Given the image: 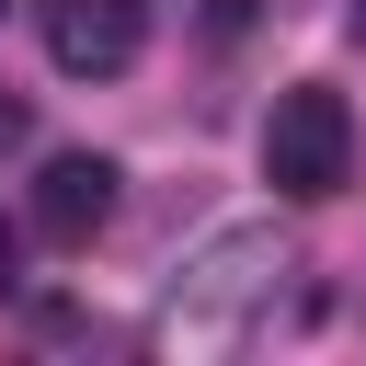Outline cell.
<instances>
[{
	"label": "cell",
	"instance_id": "obj_1",
	"mask_svg": "<svg viewBox=\"0 0 366 366\" xmlns=\"http://www.w3.org/2000/svg\"><path fill=\"white\" fill-rule=\"evenodd\" d=\"M286 274H297V252H286L274 229H217V240L160 286V309H149V355H240V343L274 320Z\"/></svg>",
	"mask_w": 366,
	"mask_h": 366
},
{
	"label": "cell",
	"instance_id": "obj_2",
	"mask_svg": "<svg viewBox=\"0 0 366 366\" xmlns=\"http://www.w3.org/2000/svg\"><path fill=\"white\" fill-rule=\"evenodd\" d=\"M263 183H274V194H297V206H320V194H343V183H355V114H343V92H332V80L274 92V114H263Z\"/></svg>",
	"mask_w": 366,
	"mask_h": 366
},
{
	"label": "cell",
	"instance_id": "obj_3",
	"mask_svg": "<svg viewBox=\"0 0 366 366\" xmlns=\"http://www.w3.org/2000/svg\"><path fill=\"white\" fill-rule=\"evenodd\" d=\"M34 23H46V57L69 80H114L149 46V0H34Z\"/></svg>",
	"mask_w": 366,
	"mask_h": 366
},
{
	"label": "cell",
	"instance_id": "obj_4",
	"mask_svg": "<svg viewBox=\"0 0 366 366\" xmlns=\"http://www.w3.org/2000/svg\"><path fill=\"white\" fill-rule=\"evenodd\" d=\"M103 217H114V160H103V149H57V160L34 172V240L80 252Z\"/></svg>",
	"mask_w": 366,
	"mask_h": 366
},
{
	"label": "cell",
	"instance_id": "obj_5",
	"mask_svg": "<svg viewBox=\"0 0 366 366\" xmlns=\"http://www.w3.org/2000/svg\"><path fill=\"white\" fill-rule=\"evenodd\" d=\"M11 274H23V229L0 217V286H11Z\"/></svg>",
	"mask_w": 366,
	"mask_h": 366
},
{
	"label": "cell",
	"instance_id": "obj_6",
	"mask_svg": "<svg viewBox=\"0 0 366 366\" xmlns=\"http://www.w3.org/2000/svg\"><path fill=\"white\" fill-rule=\"evenodd\" d=\"M0 149H23V103L11 92H0Z\"/></svg>",
	"mask_w": 366,
	"mask_h": 366
},
{
	"label": "cell",
	"instance_id": "obj_7",
	"mask_svg": "<svg viewBox=\"0 0 366 366\" xmlns=\"http://www.w3.org/2000/svg\"><path fill=\"white\" fill-rule=\"evenodd\" d=\"M343 23H355V34H366V0H343Z\"/></svg>",
	"mask_w": 366,
	"mask_h": 366
}]
</instances>
